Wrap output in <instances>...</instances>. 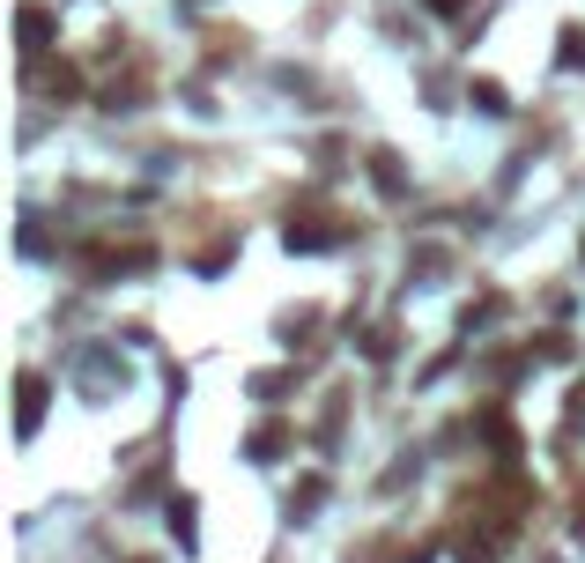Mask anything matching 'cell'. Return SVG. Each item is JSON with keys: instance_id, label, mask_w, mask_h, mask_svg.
<instances>
[{"instance_id": "8992f818", "label": "cell", "mask_w": 585, "mask_h": 563, "mask_svg": "<svg viewBox=\"0 0 585 563\" xmlns=\"http://www.w3.org/2000/svg\"><path fill=\"white\" fill-rule=\"evenodd\" d=\"M370 178H378V194H400V156L378 148V156H370Z\"/></svg>"}, {"instance_id": "ba28073f", "label": "cell", "mask_w": 585, "mask_h": 563, "mask_svg": "<svg viewBox=\"0 0 585 563\" xmlns=\"http://www.w3.org/2000/svg\"><path fill=\"white\" fill-rule=\"evenodd\" d=\"M422 8H430V15H467L474 0H422Z\"/></svg>"}, {"instance_id": "6da1fadb", "label": "cell", "mask_w": 585, "mask_h": 563, "mask_svg": "<svg viewBox=\"0 0 585 563\" xmlns=\"http://www.w3.org/2000/svg\"><path fill=\"white\" fill-rule=\"evenodd\" d=\"M38 423H45V378H38V371H23V378H15V430H23V438H38Z\"/></svg>"}, {"instance_id": "3957f363", "label": "cell", "mask_w": 585, "mask_h": 563, "mask_svg": "<svg viewBox=\"0 0 585 563\" xmlns=\"http://www.w3.org/2000/svg\"><path fill=\"white\" fill-rule=\"evenodd\" d=\"M282 246H290V252H334V246H342V230H326V222H290Z\"/></svg>"}, {"instance_id": "52a82bcc", "label": "cell", "mask_w": 585, "mask_h": 563, "mask_svg": "<svg viewBox=\"0 0 585 563\" xmlns=\"http://www.w3.org/2000/svg\"><path fill=\"white\" fill-rule=\"evenodd\" d=\"M474 104H482V112H512V104H504V82H474Z\"/></svg>"}, {"instance_id": "5b68a950", "label": "cell", "mask_w": 585, "mask_h": 563, "mask_svg": "<svg viewBox=\"0 0 585 563\" xmlns=\"http://www.w3.org/2000/svg\"><path fill=\"white\" fill-rule=\"evenodd\" d=\"M194 519H200L194 497H171V534H178V549H200V526H194Z\"/></svg>"}, {"instance_id": "7a4b0ae2", "label": "cell", "mask_w": 585, "mask_h": 563, "mask_svg": "<svg viewBox=\"0 0 585 563\" xmlns=\"http://www.w3.org/2000/svg\"><path fill=\"white\" fill-rule=\"evenodd\" d=\"M15 30H23V52H30V60L52 45V15L38 8V0H23V8H15Z\"/></svg>"}, {"instance_id": "277c9868", "label": "cell", "mask_w": 585, "mask_h": 563, "mask_svg": "<svg viewBox=\"0 0 585 563\" xmlns=\"http://www.w3.org/2000/svg\"><path fill=\"white\" fill-rule=\"evenodd\" d=\"M244 452H252V460H282V452H290V430H282V423H260V430L244 438Z\"/></svg>"}]
</instances>
